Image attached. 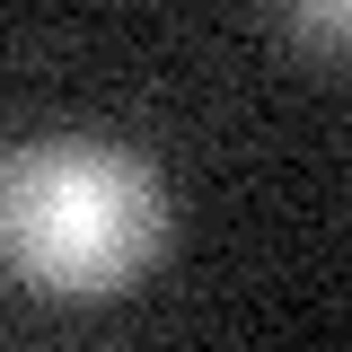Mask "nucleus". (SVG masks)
I'll return each instance as SVG.
<instances>
[{"instance_id": "nucleus-1", "label": "nucleus", "mask_w": 352, "mask_h": 352, "mask_svg": "<svg viewBox=\"0 0 352 352\" xmlns=\"http://www.w3.org/2000/svg\"><path fill=\"white\" fill-rule=\"evenodd\" d=\"M176 238L168 176L124 141H18L0 159V264L53 300L132 291Z\"/></svg>"}, {"instance_id": "nucleus-2", "label": "nucleus", "mask_w": 352, "mask_h": 352, "mask_svg": "<svg viewBox=\"0 0 352 352\" xmlns=\"http://www.w3.org/2000/svg\"><path fill=\"white\" fill-rule=\"evenodd\" d=\"M344 27H352V9H344V0H317V9H291V36H308V44H344Z\"/></svg>"}]
</instances>
